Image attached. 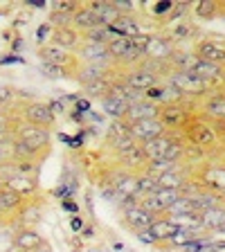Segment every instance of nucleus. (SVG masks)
Returning <instances> with one entry per match:
<instances>
[{"label":"nucleus","instance_id":"f257e3e1","mask_svg":"<svg viewBox=\"0 0 225 252\" xmlns=\"http://www.w3.org/2000/svg\"><path fill=\"white\" fill-rule=\"evenodd\" d=\"M18 117L21 122L25 124H32V126H38V128H52L54 122H57V115L52 113V108L47 106V101H27V104L21 106L18 110Z\"/></svg>","mask_w":225,"mask_h":252},{"label":"nucleus","instance_id":"f03ea898","mask_svg":"<svg viewBox=\"0 0 225 252\" xmlns=\"http://www.w3.org/2000/svg\"><path fill=\"white\" fill-rule=\"evenodd\" d=\"M167 86L178 93L180 97H187V94H205L210 84L203 81V79L194 77L192 72H185V70H171L167 77Z\"/></svg>","mask_w":225,"mask_h":252},{"label":"nucleus","instance_id":"7ed1b4c3","mask_svg":"<svg viewBox=\"0 0 225 252\" xmlns=\"http://www.w3.org/2000/svg\"><path fill=\"white\" fill-rule=\"evenodd\" d=\"M160 81H162V77H158L156 72L144 68L142 63L131 65V68H124V74H122V84H124L126 88H131L142 94L147 93V90H151L153 86H158Z\"/></svg>","mask_w":225,"mask_h":252},{"label":"nucleus","instance_id":"20e7f679","mask_svg":"<svg viewBox=\"0 0 225 252\" xmlns=\"http://www.w3.org/2000/svg\"><path fill=\"white\" fill-rule=\"evenodd\" d=\"M38 57H41V61L52 63L59 70H63V74H68V72L72 74V72H77V68H79L77 57H74L72 52H68V50L54 45L52 41L45 43V45H38Z\"/></svg>","mask_w":225,"mask_h":252},{"label":"nucleus","instance_id":"39448f33","mask_svg":"<svg viewBox=\"0 0 225 252\" xmlns=\"http://www.w3.org/2000/svg\"><path fill=\"white\" fill-rule=\"evenodd\" d=\"M176 47L173 43L169 41L167 36H160V34H149L147 43H144V59L153 63H167L169 65V59L173 57Z\"/></svg>","mask_w":225,"mask_h":252},{"label":"nucleus","instance_id":"423d86ee","mask_svg":"<svg viewBox=\"0 0 225 252\" xmlns=\"http://www.w3.org/2000/svg\"><path fill=\"white\" fill-rule=\"evenodd\" d=\"M158 120L164 124V128H185L192 120V115L187 113L185 104L180 101H169V104L160 106V113H158Z\"/></svg>","mask_w":225,"mask_h":252},{"label":"nucleus","instance_id":"0eeeda50","mask_svg":"<svg viewBox=\"0 0 225 252\" xmlns=\"http://www.w3.org/2000/svg\"><path fill=\"white\" fill-rule=\"evenodd\" d=\"M185 133H187L189 140L194 142L196 147H200V149H212V147L219 144V137H216L212 124H207V122L189 120V124L185 126Z\"/></svg>","mask_w":225,"mask_h":252},{"label":"nucleus","instance_id":"6e6552de","mask_svg":"<svg viewBox=\"0 0 225 252\" xmlns=\"http://www.w3.org/2000/svg\"><path fill=\"white\" fill-rule=\"evenodd\" d=\"M167 133L164 124L160 120H144V122H135V124H129V135L137 142V144H144V142H151L156 137H162Z\"/></svg>","mask_w":225,"mask_h":252},{"label":"nucleus","instance_id":"1a4fd4ad","mask_svg":"<svg viewBox=\"0 0 225 252\" xmlns=\"http://www.w3.org/2000/svg\"><path fill=\"white\" fill-rule=\"evenodd\" d=\"M122 220H124V225L129 227L131 232H144L149 230V227L153 225V220H156V216L149 214L144 207H140V205H129V207H124L122 210Z\"/></svg>","mask_w":225,"mask_h":252},{"label":"nucleus","instance_id":"9d476101","mask_svg":"<svg viewBox=\"0 0 225 252\" xmlns=\"http://www.w3.org/2000/svg\"><path fill=\"white\" fill-rule=\"evenodd\" d=\"M194 54L196 59L207 63H214V65H221L225 68V45L219 41H212V38H200L194 45Z\"/></svg>","mask_w":225,"mask_h":252},{"label":"nucleus","instance_id":"9b49d317","mask_svg":"<svg viewBox=\"0 0 225 252\" xmlns=\"http://www.w3.org/2000/svg\"><path fill=\"white\" fill-rule=\"evenodd\" d=\"M23 205H25V198L18 196L16 191H11L9 187H0V220L2 223H9V220H16L18 214H21Z\"/></svg>","mask_w":225,"mask_h":252},{"label":"nucleus","instance_id":"f8f14e48","mask_svg":"<svg viewBox=\"0 0 225 252\" xmlns=\"http://www.w3.org/2000/svg\"><path fill=\"white\" fill-rule=\"evenodd\" d=\"M79 63H95V65H115L108 57V50L106 45H99V43H88L84 41L81 47L74 52Z\"/></svg>","mask_w":225,"mask_h":252},{"label":"nucleus","instance_id":"ddd939ff","mask_svg":"<svg viewBox=\"0 0 225 252\" xmlns=\"http://www.w3.org/2000/svg\"><path fill=\"white\" fill-rule=\"evenodd\" d=\"M158 113H160V106L158 104H153L149 99H140L129 106L124 122L126 124H135V122H144V120H156Z\"/></svg>","mask_w":225,"mask_h":252},{"label":"nucleus","instance_id":"4468645a","mask_svg":"<svg viewBox=\"0 0 225 252\" xmlns=\"http://www.w3.org/2000/svg\"><path fill=\"white\" fill-rule=\"evenodd\" d=\"M2 185L9 187L11 191H16L18 196H23L25 200H30L32 196L36 194V189H38L36 176H25V173H14V176H9Z\"/></svg>","mask_w":225,"mask_h":252},{"label":"nucleus","instance_id":"2eb2a0df","mask_svg":"<svg viewBox=\"0 0 225 252\" xmlns=\"http://www.w3.org/2000/svg\"><path fill=\"white\" fill-rule=\"evenodd\" d=\"M50 41H52L54 45H59L74 54L79 47H81V43H84V36L70 25V27H57V30L52 32V38H50Z\"/></svg>","mask_w":225,"mask_h":252},{"label":"nucleus","instance_id":"dca6fc26","mask_svg":"<svg viewBox=\"0 0 225 252\" xmlns=\"http://www.w3.org/2000/svg\"><path fill=\"white\" fill-rule=\"evenodd\" d=\"M176 137L169 135V133H164L162 137H156V140L151 142H144V144H140L142 151H144V156H147L149 162H156V160H162L164 156H167V151L176 144Z\"/></svg>","mask_w":225,"mask_h":252},{"label":"nucleus","instance_id":"f3484780","mask_svg":"<svg viewBox=\"0 0 225 252\" xmlns=\"http://www.w3.org/2000/svg\"><path fill=\"white\" fill-rule=\"evenodd\" d=\"M41 243H43V236L36 230H32V227H18L14 232V236H11V246L23 252H34Z\"/></svg>","mask_w":225,"mask_h":252},{"label":"nucleus","instance_id":"a211bd4d","mask_svg":"<svg viewBox=\"0 0 225 252\" xmlns=\"http://www.w3.org/2000/svg\"><path fill=\"white\" fill-rule=\"evenodd\" d=\"M115 65H95V63H79L77 68V79L79 84L86 86V84H93V81H99V79H106L110 77Z\"/></svg>","mask_w":225,"mask_h":252},{"label":"nucleus","instance_id":"6ab92c4d","mask_svg":"<svg viewBox=\"0 0 225 252\" xmlns=\"http://www.w3.org/2000/svg\"><path fill=\"white\" fill-rule=\"evenodd\" d=\"M200 230L205 232H223L225 230V205L219 203L200 214Z\"/></svg>","mask_w":225,"mask_h":252},{"label":"nucleus","instance_id":"aec40b11","mask_svg":"<svg viewBox=\"0 0 225 252\" xmlns=\"http://www.w3.org/2000/svg\"><path fill=\"white\" fill-rule=\"evenodd\" d=\"M185 72H192L194 77L203 79V81H214V79H223L225 72L221 65H214V63H207V61H200V59H192V63H189V68L185 70Z\"/></svg>","mask_w":225,"mask_h":252},{"label":"nucleus","instance_id":"412c9836","mask_svg":"<svg viewBox=\"0 0 225 252\" xmlns=\"http://www.w3.org/2000/svg\"><path fill=\"white\" fill-rule=\"evenodd\" d=\"M110 34L117 38H133L137 36V34H142L140 32V21H137L135 14H126V16H120V21L115 23V25L108 27Z\"/></svg>","mask_w":225,"mask_h":252},{"label":"nucleus","instance_id":"4be33fe9","mask_svg":"<svg viewBox=\"0 0 225 252\" xmlns=\"http://www.w3.org/2000/svg\"><path fill=\"white\" fill-rule=\"evenodd\" d=\"M99 18L95 16V11L90 9L88 5L86 7H79L77 11L72 14V27L79 32V34H86V32L95 30V27H99Z\"/></svg>","mask_w":225,"mask_h":252},{"label":"nucleus","instance_id":"5701e85b","mask_svg":"<svg viewBox=\"0 0 225 252\" xmlns=\"http://www.w3.org/2000/svg\"><path fill=\"white\" fill-rule=\"evenodd\" d=\"M115 194L120 198H135L140 200V187H137V173H124L113 183Z\"/></svg>","mask_w":225,"mask_h":252},{"label":"nucleus","instance_id":"b1692460","mask_svg":"<svg viewBox=\"0 0 225 252\" xmlns=\"http://www.w3.org/2000/svg\"><path fill=\"white\" fill-rule=\"evenodd\" d=\"M99 101H101V110H104L108 117H113V120H124L126 117L129 104H126V99H122L120 94L108 93L106 97H101Z\"/></svg>","mask_w":225,"mask_h":252},{"label":"nucleus","instance_id":"393cba45","mask_svg":"<svg viewBox=\"0 0 225 252\" xmlns=\"http://www.w3.org/2000/svg\"><path fill=\"white\" fill-rule=\"evenodd\" d=\"M156 183H158V187H162V189H178V191H180V189H183L189 180H187V176H185V173L176 167V169H169V171L158 173Z\"/></svg>","mask_w":225,"mask_h":252},{"label":"nucleus","instance_id":"a878e982","mask_svg":"<svg viewBox=\"0 0 225 252\" xmlns=\"http://www.w3.org/2000/svg\"><path fill=\"white\" fill-rule=\"evenodd\" d=\"M90 9L95 11V16L99 18V23L104 27H110V25H115L117 21H120V11L115 9V5L113 2H90Z\"/></svg>","mask_w":225,"mask_h":252},{"label":"nucleus","instance_id":"bb28decb","mask_svg":"<svg viewBox=\"0 0 225 252\" xmlns=\"http://www.w3.org/2000/svg\"><path fill=\"white\" fill-rule=\"evenodd\" d=\"M205 113L214 122H225V93H212L205 101Z\"/></svg>","mask_w":225,"mask_h":252},{"label":"nucleus","instance_id":"cd10ccee","mask_svg":"<svg viewBox=\"0 0 225 252\" xmlns=\"http://www.w3.org/2000/svg\"><path fill=\"white\" fill-rule=\"evenodd\" d=\"M120 160H122V164L129 167V169H140V173L144 171L147 164H149V160H147V156H144V151H142L140 144L133 147V149H129V151H124V153H120Z\"/></svg>","mask_w":225,"mask_h":252},{"label":"nucleus","instance_id":"c85d7f7f","mask_svg":"<svg viewBox=\"0 0 225 252\" xmlns=\"http://www.w3.org/2000/svg\"><path fill=\"white\" fill-rule=\"evenodd\" d=\"M198 232H194V230H187V227H178V230L173 232L171 236H169V241H167V246L169 248H187L192 241H196L198 239Z\"/></svg>","mask_w":225,"mask_h":252},{"label":"nucleus","instance_id":"c756f323","mask_svg":"<svg viewBox=\"0 0 225 252\" xmlns=\"http://www.w3.org/2000/svg\"><path fill=\"white\" fill-rule=\"evenodd\" d=\"M110 88H113V77H106V79H99V81H93V84H86L84 93L88 94V97H99L101 99V97H106V94L110 93Z\"/></svg>","mask_w":225,"mask_h":252},{"label":"nucleus","instance_id":"7c9ffc66","mask_svg":"<svg viewBox=\"0 0 225 252\" xmlns=\"http://www.w3.org/2000/svg\"><path fill=\"white\" fill-rule=\"evenodd\" d=\"M194 34V25L189 21H176L171 23V27H169V41H185V38H189Z\"/></svg>","mask_w":225,"mask_h":252},{"label":"nucleus","instance_id":"2f4dec72","mask_svg":"<svg viewBox=\"0 0 225 252\" xmlns=\"http://www.w3.org/2000/svg\"><path fill=\"white\" fill-rule=\"evenodd\" d=\"M153 198L160 203V207H162L164 214H167L169 207H171V205L180 198V191H178V189H162V187H158L156 191H153Z\"/></svg>","mask_w":225,"mask_h":252},{"label":"nucleus","instance_id":"473e14b6","mask_svg":"<svg viewBox=\"0 0 225 252\" xmlns=\"http://www.w3.org/2000/svg\"><path fill=\"white\" fill-rule=\"evenodd\" d=\"M81 36H84V41H88V43H99V45H108V43L115 38L113 34H110L108 27H104V25H99V27H95V30L86 32V34H81Z\"/></svg>","mask_w":225,"mask_h":252},{"label":"nucleus","instance_id":"72a5a7b5","mask_svg":"<svg viewBox=\"0 0 225 252\" xmlns=\"http://www.w3.org/2000/svg\"><path fill=\"white\" fill-rule=\"evenodd\" d=\"M219 14H221V5L214 2V0H200L196 5V16L203 18V21H214Z\"/></svg>","mask_w":225,"mask_h":252},{"label":"nucleus","instance_id":"f704fd0d","mask_svg":"<svg viewBox=\"0 0 225 252\" xmlns=\"http://www.w3.org/2000/svg\"><path fill=\"white\" fill-rule=\"evenodd\" d=\"M16 160V151H14V137L7 142H0V167L11 164Z\"/></svg>","mask_w":225,"mask_h":252},{"label":"nucleus","instance_id":"c9c22d12","mask_svg":"<svg viewBox=\"0 0 225 252\" xmlns=\"http://www.w3.org/2000/svg\"><path fill=\"white\" fill-rule=\"evenodd\" d=\"M108 144L117 151V156H120V153H124V151H129V149H133V147H137V142L133 140L129 133H126V135H122V137H117V140H113V142H108Z\"/></svg>","mask_w":225,"mask_h":252},{"label":"nucleus","instance_id":"e433bc0d","mask_svg":"<svg viewBox=\"0 0 225 252\" xmlns=\"http://www.w3.org/2000/svg\"><path fill=\"white\" fill-rule=\"evenodd\" d=\"M38 70H41V74H43V77H47V79L65 77V74H63V70H59L57 65H52V63H45V61L38 63Z\"/></svg>","mask_w":225,"mask_h":252},{"label":"nucleus","instance_id":"4c0bfd02","mask_svg":"<svg viewBox=\"0 0 225 252\" xmlns=\"http://www.w3.org/2000/svg\"><path fill=\"white\" fill-rule=\"evenodd\" d=\"M16 99V93L14 88H9V86H0V108H9L11 104H14Z\"/></svg>","mask_w":225,"mask_h":252},{"label":"nucleus","instance_id":"58836bf2","mask_svg":"<svg viewBox=\"0 0 225 252\" xmlns=\"http://www.w3.org/2000/svg\"><path fill=\"white\" fill-rule=\"evenodd\" d=\"M77 9H79V5L77 2H70V0H65V2H52V11L63 14V16H72Z\"/></svg>","mask_w":225,"mask_h":252},{"label":"nucleus","instance_id":"ea45409f","mask_svg":"<svg viewBox=\"0 0 225 252\" xmlns=\"http://www.w3.org/2000/svg\"><path fill=\"white\" fill-rule=\"evenodd\" d=\"M52 32H54V27L50 25V23H43V25L36 30L38 45H45V43H50V38H52Z\"/></svg>","mask_w":225,"mask_h":252},{"label":"nucleus","instance_id":"a19ab883","mask_svg":"<svg viewBox=\"0 0 225 252\" xmlns=\"http://www.w3.org/2000/svg\"><path fill=\"white\" fill-rule=\"evenodd\" d=\"M47 106H50L52 113L57 115V113H63V110H65V99H52V101H47Z\"/></svg>","mask_w":225,"mask_h":252},{"label":"nucleus","instance_id":"79ce46f5","mask_svg":"<svg viewBox=\"0 0 225 252\" xmlns=\"http://www.w3.org/2000/svg\"><path fill=\"white\" fill-rule=\"evenodd\" d=\"M173 5H176V2H169V0H162L160 5H156V7H153V11H156V14H164V11L173 9Z\"/></svg>","mask_w":225,"mask_h":252},{"label":"nucleus","instance_id":"37998d69","mask_svg":"<svg viewBox=\"0 0 225 252\" xmlns=\"http://www.w3.org/2000/svg\"><path fill=\"white\" fill-rule=\"evenodd\" d=\"M223 126H225V122H223ZM214 128V133H216V137H219V142L225 147V128H219V126H212Z\"/></svg>","mask_w":225,"mask_h":252},{"label":"nucleus","instance_id":"c03bdc74","mask_svg":"<svg viewBox=\"0 0 225 252\" xmlns=\"http://www.w3.org/2000/svg\"><path fill=\"white\" fill-rule=\"evenodd\" d=\"M61 205H63V210H68V212H77V205L72 203V200H61Z\"/></svg>","mask_w":225,"mask_h":252},{"label":"nucleus","instance_id":"a18cd8bd","mask_svg":"<svg viewBox=\"0 0 225 252\" xmlns=\"http://www.w3.org/2000/svg\"><path fill=\"white\" fill-rule=\"evenodd\" d=\"M81 227H84V220L79 216H72V230H81Z\"/></svg>","mask_w":225,"mask_h":252},{"label":"nucleus","instance_id":"49530a36","mask_svg":"<svg viewBox=\"0 0 225 252\" xmlns=\"http://www.w3.org/2000/svg\"><path fill=\"white\" fill-rule=\"evenodd\" d=\"M34 252H52V248H50V243H47V241H43Z\"/></svg>","mask_w":225,"mask_h":252},{"label":"nucleus","instance_id":"de8ad7c7","mask_svg":"<svg viewBox=\"0 0 225 252\" xmlns=\"http://www.w3.org/2000/svg\"><path fill=\"white\" fill-rule=\"evenodd\" d=\"M14 135H0V142H7V140H11Z\"/></svg>","mask_w":225,"mask_h":252},{"label":"nucleus","instance_id":"09e8293b","mask_svg":"<svg viewBox=\"0 0 225 252\" xmlns=\"http://www.w3.org/2000/svg\"><path fill=\"white\" fill-rule=\"evenodd\" d=\"M5 252H23V250H18V248H14V246H11L9 250H5Z\"/></svg>","mask_w":225,"mask_h":252},{"label":"nucleus","instance_id":"8fccbe9b","mask_svg":"<svg viewBox=\"0 0 225 252\" xmlns=\"http://www.w3.org/2000/svg\"><path fill=\"white\" fill-rule=\"evenodd\" d=\"M2 113H5V108H0V115H2Z\"/></svg>","mask_w":225,"mask_h":252},{"label":"nucleus","instance_id":"3c124183","mask_svg":"<svg viewBox=\"0 0 225 252\" xmlns=\"http://www.w3.org/2000/svg\"><path fill=\"white\" fill-rule=\"evenodd\" d=\"M221 11H223V14H225V9H221Z\"/></svg>","mask_w":225,"mask_h":252},{"label":"nucleus","instance_id":"603ef678","mask_svg":"<svg viewBox=\"0 0 225 252\" xmlns=\"http://www.w3.org/2000/svg\"><path fill=\"white\" fill-rule=\"evenodd\" d=\"M223 72H225V68H223Z\"/></svg>","mask_w":225,"mask_h":252}]
</instances>
